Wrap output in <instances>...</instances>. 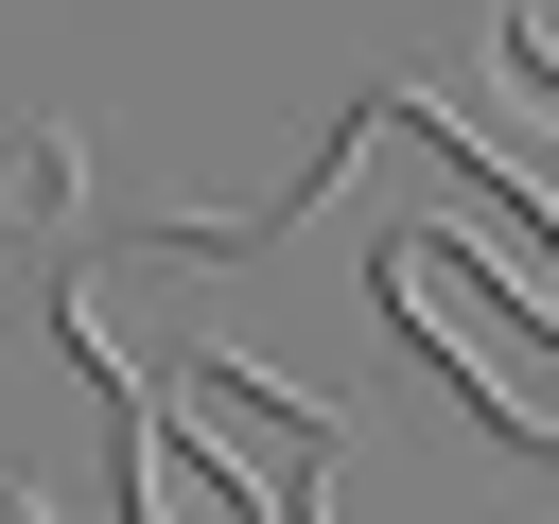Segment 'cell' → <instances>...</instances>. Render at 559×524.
<instances>
[{"label":"cell","instance_id":"3957f363","mask_svg":"<svg viewBox=\"0 0 559 524\" xmlns=\"http://www.w3.org/2000/svg\"><path fill=\"white\" fill-rule=\"evenodd\" d=\"M489 52H507V105H524V140H559V0H489Z\"/></svg>","mask_w":559,"mask_h":524},{"label":"cell","instance_id":"277c9868","mask_svg":"<svg viewBox=\"0 0 559 524\" xmlns=\"http://www.w3.org/2000/svg\"><path fill=\"white\" fill-rule=\"evenodd\" d=\"M0 524H52V507H35V489H0Z\"/></svg>","mask_w":559,"mask_h":524},{"label":"cell","instance_id":"7a4b0ae2","mask_svg":"<svg viewBox=\"0 0 559 524\" xmlns=\"http://www.w3.org/2000/svg\"><path fill=\"white\" fill-rule=\"evenodd\" d=\"M70 192H87V157H70L52 122H17V140H0V245H35V227H70Z\"/></svg>","mask_w":559,"mask_h":524},{"label":"cell","instance_id":"6da1fadb","mask_svg":"<svg viewBox=\"0 0 559 524\" xmlns=\"http://www.w3.org/2000/svg\"><path fill=\"white\" fill-rule=\"evenodd\" d=\"M367 297H384V314H402L524 454H559V314H542L507 262H472L454 227H384V245H367Z\"/></svg>","mask_w":559,"mask_h":524}]
</instances>
